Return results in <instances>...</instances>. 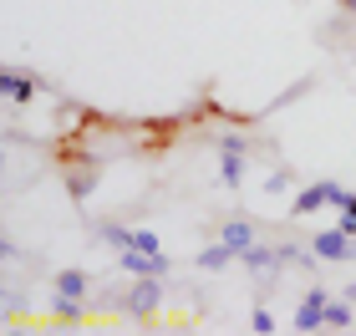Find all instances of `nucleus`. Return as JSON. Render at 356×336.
I'll return each mask as SVG.
<instances>
[{
	"label": "nucleus",
	"instance_id": "nucleus-1",
	"mask_svg": "<svg viewBox=\"0 0 356 336\" xmlns=\"http://www.w3.org/2000/svg\"><path fill=\"white\" fill-rule=\"evenodd\" d=\"M178 133H184V118H148V122H138V153L143 158H163Z\"/></svg>",
	"mask_w": 356,
	"mask_h": 336
},
{
	"label": "nucleus",
	"instance_id": "nucleus-7",
	"mask_svg": "<svg viewBox=\"0 0 356 336\" xmlns=\"http://www.w3.org/2000/svg\"><path fill=\"white\" fill-rule=\"evenodd\" d=\"M118 265L127 270V275H153V280H163L173 270L163 250H118Z\"/></svg>",
	"mask_w": 356,
	"mask_h": 336
},
{
	"label": "nucleus",
	"instance_id": "nucleus-14",
	"mask_svg": "<svg viewBox=\"0 0 356 336\" xmlns=\"http://www.w3.org/2000/svg\"><path fill=\"white\" fill-rule=\"evenodd\" d=\"M234 260H239V255H234V250H229V245L219 239V245H209V250L199 255V270H229Z\"/></svg>",
	"mask_w": 356,
	"mask_h": 336
},
{
	"label": "nucleus",
	"instance_id": "nucleus-15",
	"mask_svg": "<svg viewBox=\"0 0 356 336\" xmlns=\"http://www.w3.org/2000/svg\"><path fill=\"white\" fill-rule=\"evenodd\" d=\"M250 331H260V336H275V331H280V321H275V311L254 306V316H250Z\"/></svg>",
	"mask_w": 356,
	"mask_h": 336
},
{
	"label": "nucleus",
	"instance_id": "nucleus-12",
	"mask_svg": "<svg viewBox=\"0 0 356 336\" xmlns=\"http://www.w3.org/2000/svg\"><path fill=\"white\" fill-rule=\"evenodd\" d=\"M321 321H326V331H351V326H356V316H351V301H326Z\"/></svg>",
	"mask_w": 356,
	"mask_h": 336
},
{
	"label": "nucleus",
	"instance_id": "nucleus-2",
	"mask_svg": "<svg viewBox=\"0 0 356 336\" xmlns=\"http://www.w3.org/2000/svg\"><path fill=\"white\" fill-rule=\"evenodd\" d=\"M311 255L316 260H331V265H351L356 260V234L341 230V224H336V230H316L311 234Z\"/></svg>",
	"mask_w": 356,
	"mask_h": 336
},
{
	"label": "nucleus",
	"instance_id": "nucleus-10",
	"mask_svg": "<svg viewBox=\"0 0 356 336\" xmlns=\"http://www.w3.org/2000/svg\"><path fill=\"white\" fill-rule=\"evenodd\" d=\"M102 316H87L82 311V301H67V296H56L51 301V316H46L41 326H97Z\"/></svg>",
	"mask_w": 356,
	"mask_h": 336
},
{
	"label": "nucleus",
	"instance_id": "nucleus-16",
	"mask_svg": "<svg viewBox=\"0 0 356 336\" xmlns=\"http://www.w3.org/2000/svg\"><path fill=\"white\" fill-rule=\"evenodd\" d=\"M127 250H158V234L153 230H133L127 234Z\"/></svg>",
	"mask_w": 356,
	"mask_h": 336
},
{
	"label": "nucleus",
	"instance_id": "nucleus-3",
	"mask_svg": "<svg viewBox=\"0 0 356 336\" xmlns=\"http://www.w3.org/2000/svg\"><path fill=\"white\" fill-rule=\"evenodd\" d=\"M346 199V189L341 184H331V179H316V184H305L296 204H290V219H305V214H316V209H336V204Z\"/></svg>",
	"mask_w": 356,
	"mask_h": 336
},
{
	"label": "nucleus",
	"instance_id": "nucleus-8",
	"mask_svg": "<svg viewBox=\"0 0 356 336\" xmlns=\"http://www.w3.org/2000/svg\"><path fill=\"white\" fill-rule=\"evenodd\" d=\"M97 179H102V163H97L92 153H82L76 163H67V194H72L76 204H82V199H92Z\"/></svg>",
	"mask_w": 356,
	"mask_h": 336
},
{
	"label": "nucleus",
	"instance_id": "nucleus-9",
	"mask_svg": "<svg viewBox=\"0 0 356 336\" xmlns=\"http://www.w3.org/2000/svg\"><path fill=\"white\" fill-rule=\"evenodd\" d=\"M214 239H224V245H229L234 255H245V250L260 245V224L245 219V214H234V219H224V224H219V234H214Z\"/></svg>",
	"mask_w": 356,
	"mask_h": 336
},
{
	"label": "nucleus",
	"instance_id": "nucleus-6",
	"mask_svg": "<svg viewBox=\"0 0 356 336\" xmlns=\"http://www.w3.org/2000/svg\"><path fill=\"white\" fill-rule=\"evenodd\" d=\"M158 301H163V280H153V275H138V285L122 296V311L153 326V321H158Z\"/></svg>",
	"mask_w": 356,
	"mask_h": 336
},
{
	"label": "nucleus",
	"instance_id": "nucleus-17",
	"mask_svg": "<svg viewBox=\"0 0 356 336\" xmlns=\"http://www.w3.org/2000/svg\"><path fill=\"white\" fill-rule=\"evenodd\" d=\"M336 209H341V230H351V234H356V194H346L341 204H336Z\"/></svg>",
	"mask_w": 356,
	"mask_h": 336
},
{
	"label": "nucleus",
	"instance_id": "nucleus-4",
	"mask_svg": "<svg viewBox=\"0 0 356 336\" xmlns=\"http://www.w3.org/2000/svg\"><path fill=\"white\" fill-rule=\"evenodd\" d=\"M245 168H250V143L239 138V133H224L219 138V184L224 189H239Z\"/></svg>",
	"mask_w": 356,
	"mask_h": 336
},
{
	"label": "nucleus",
	"instance_id": "nucleus-18",
	"mask_svg": "<svg viewBox=\"0 0 356 336\" xmlns=\"http://www.w3.org/2000/svg\"><path fill=\"white\" fill-rule=\"evenodd\" d=\"M336 10H341V15H356V0H336Z\"/></svg>",
	"mask_w": 356,
	"mask_h": 336
},
{
	"label": "nucleus",
	"instance_id": "nucleus-11",
	"mask_svg": "<svg viewBox=\"0 0 356 336\" xmlns=\"http://www.w3.org/2000/svg\"><path fill=\"white\" fill-rule=\"evenodd\" d=\"M51 291L67 296V301H87V296H92V275H87V270H56V275H51Z\"/></svg>",
	"mask_w": 356,
	"mask_h": 336
},
{
	"label": "nucleus",
	"instance_id": "nucleus-5",
	"mask_svg": "<svg viewBox=\"0 0 356 336\" xmlns=\"http://www.w3.org/2000/svg\"><path fill=\"white\" fill-rule=\"evenodd\" d=\"M41 92H46V82H41L36 72H21V67H6V72H0V97H6L10 107H31Z\"/></svg>",
	"mask_w": 356,
	"mask_h": 336
},
{
	"label": "nucleus",
	"instance_id": "nucleus-13",
	"mask_svg": "<svg viewBox=\"0 0 356 336\" xmlns=\"http://www.w3.org/2000/svg\"><path fill=\"white\" fill-rule=\"evenodd\" d=\"M321 311H326V306H316V301H305V296H300V311H296V321H290V326H296V331H305V336H311V331H326Z\"/></svg>",
	"mask_w": 356,
	"mask_h": 336
}]
</instances>
